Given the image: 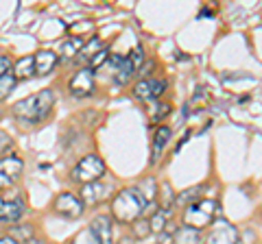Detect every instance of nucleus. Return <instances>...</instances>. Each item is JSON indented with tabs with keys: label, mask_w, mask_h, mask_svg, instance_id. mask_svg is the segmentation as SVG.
<instances>
[{
	"label": "nucleus",
	"mask_w": 262,
	"mask_h": 244,
	"mask_svg": "<svg viewBox=\"0 0 262 244\" xmlns=\"http://www.w3.org/2000/svg\"><path fill=\"white\" fill-rule=\"evenodd\" d=\"M53 105H55V94L51 89H42V92L27 96V99L15 103L13 116L22 125H37V122H42L51 116Z\"/></svg>",
	"instance_id": "obj_1"
},
{
	"label": "nucleus",
	"mask_w": 262,
	"mask_h": 244,
	"mask_svg": "<svg viewBox=\"0 0 262 244\" xmlns=\"http://www.w3.org/2000/svg\"><path fill=\"white\" fill-rule=\"evenodd\" d=\"M142 207H144V199L140 197V192L131 188L120 190L116 194V199L112 201V211L118 223L134 225L138 218H142Z\"/></svg>",
	"instance_id": "obj_2"
},
{
	"label": "nucleus",
	"mask_w": 262,
	"mask_h": 244,
	"mask_svg": "<svg viewBox=\"0 0 262 244\" xmlns=\"http://www.w3.org/2000/svg\"><path fill=\"white\" fill-rule=\"evenodd\" d=\"M216 201L212 199H199L194 201L192 205H188L184 209V225L186 227H192V229H206V227H210L212 223L216 221Z\"/></svg>",
	"instance_id": "obj_3"
},
{
	"label": "nucleus",
	"mask_w": 262,
	"mask_h": 244,
	"mask_svg": "<svg viewBox=\"0 0 262 244\" xmlns=\"http://www.w3.org/2000/svg\"><path fill=\"white\" fill-rule=\"evenodd\" d=\"M103 175H105V161L98 157V155H85L75 168H72V173H70L72 181L83 183V185L101 181Z\"/></svg>",
	"instance_id": "obj_4"
},
{
	"label": "nucleus",
	"mask_w": 262,
	"mask_h": 244,
	"mask_svg": "<svg viewBox=\"0 0 262 244\" xmlns=\"http://www.w3.org/2000/svg\"><path fill=\"white\" fill-rule=\"evenodd\" d=\"M24 164L18 155H5L0 159V190H7L22 177Z\"/></svg>",
	"instance_id": "obj_5"
},
{
	"label": "nucleus",
	"mask_w": 262,
	"mask_h": 244,
	"mask_svg": "<svg viewBox=\"0 0 262 244\" xmlns=\"http://www.w3.org/2000/svg\"><path fill=\"white\" fill-rule=\"evenodd\" d=\"M53 207H55L57 214L63 216V218H79L81 214H83L85 203L81 201V197H77V194H72V192H61L59 197L55 199Z\"/></svg>",
	"instance_id": "obj_6"
},
{
	"label": "nucleus",
	"mask_w": 262,
	"mask_h": 244,
	"mask_svg": "<svg viewBox=\"0 0 262 244\" xmlns=\"http://www.w3.org/2000/svg\"><path fill=\"white\" fill-rule=\"evenodd\" d=\"M238 242V229L227 221H214L212 229L206 235V244H236Z\"/></svg>",
	"instance_id": "obj_7"
},
{
	"label": "nucleus",
	"mask_w": 262,
	"mask_h": 244,
	"mask_svg": "<svg viewBox=\"0 0 262 244\" xmlns=\"http://www.w3.org/2000/svg\"><path fill=\"white\" fill-rule=\"evenodd\" d=\"M27 211V205L20 194L13 197H0V223H18Z\"/></svg>",
	"instance_id": "obj_8"
},
{
	"label": "nucleus",
	"mask_w": 262,
	"mask_h": 244,
	"mask_svg": "<svg viewBox=\"0 0 262 244\" xmlns=\"http://www.w3.org/2000/svg\"><path fill=\"white\" fill-rule=\"evenodd\" d=\"M166 89V81H160V79H142L138 81L136 87H134V94L136 99H140L144 103H151L155 99H160Z\"/></svg>",
	"instance_id": "obj_9"
},
{
	"label": "nucleus",
	"mask_w": 262,
	"mask_h": 244,
	"mask_svg": "<svg viewBox=\"0 0 262 244\" xmlns=\"http://www.w3.org/2000/svg\"><path fill=\"white\" fill-rule=\"evenodd\" d=\"M94 92V75L90 68L79 70L75 77L70 79V94L77 96V99H85Z\"/></svg>",
	"instance_id": "obj_10"
},
{
	"label": "nucleus",
	"mask_w": 262,
	"mask_h": 244,
	"mask_svg": "<svg viewBox=\"0 0 262 244\" xmlns=\"http://www.w3.org/2000/svg\"><path fill=\"white\" fill-rule=\"evenodd\" d=\"M112 194V185L96 181V183H88L81 190V201L88 203V205H101L103 201H107Z\"/></svg>",
	"instance_id": "obj_11"
},
{
	"label": "nucleus",
	"mask_w": 262,
	"mask_h": 244,
	"mask_svg": "<svg viewBox=\"0 0 262 244\" xmlns=\"http://www.w3.org/2000/svg\"><path fill=\"white\" fill-rule=\"evenodd\" d=\"M90 229H92L96 244H114V231H112V218L110 216H96Z\"/></svg>",
	"instance_id": "obj_12"
},
{
	"label": "nucleus",
	"mask_w": 262,
	"mask_h": 244,
	"mask_svg": "<svg viewBox=\"0 0 262 244\" xmlns=\"http://www.w3.org/2000/svg\"><path fill=\"white\" fill-rule=\"evenodd\" d=\"M112 63H114V81H116L118 85L129 83L131 77H134L138 70L134 66V61H131V57H114Z\"/></svg>",
	"instance_id": "obj_13"
},
{
	"label": "nucleus",
	"mask_w": 262,
	"mask_h": 244,
	"mask_svg": "<svg viewBox=\"0 0 262 244\" xmlns=\"http://www.w3.org/2000/svg\"><path fill=\"white\" fill-rule=\"evenodd\" d=\"M55 66H57V55L55 53H51V51H39V53H35V75L37 77L51 75Z\"/></svg>",
	"instance_id": "obj_14"
},
{
	"label": "nucleus",
	"mask_w": 262,
	"mask_h": 244,
	"mask_svg": "<svg viewBox=\"0 0 262 244\" xmlns=\"http://www.w3.org/2000/svg\"><path fill=\"white\" fill-rule=\"evenodd\" d=\"M33 75H35V55H27L22 57V59L15 61L13 66V77L22 81V79H31Z\"/></svg>",
	"instance_id": "obj_15"
},
{
	"label": "nucleus",
	"mask_w": 262,
	"mask_h": 244,
	"mask_svg": "<svg viewBox=\"0 0 262 244\" xmlns=\"http://www.w3.org/2000/svg\"><path fill=\"white\" fill-rule=\"evenodd\" d=\"M201 231L192 229V227H182V229L173 231V244H201Z\"/></svg>",
	"instance_id": "obj_16"
},
{
	"label": "nucleus",
	"mask_w": 262,
	"mask_h": 244,
	"mask_svg": "<svg viewBox=\"0 0 262 244\" xmlns=\"http://www.w3.org/2000/svg\"><path fill=\"white\" fill-rule=\"evenodd\" d=\"M158 201H160V209H164V211H168L177 203V194L173 192V185H170L168 181L160 183V188H158Z\"/></svg>",
	"instance_id": "obj_17"
},
{
	"label": "nucleus",
	"mask_w": 262,
	"mask_h": 244,
	"mask_svg": "<svg viewBox=\"0 0 262 244\" xmlns=\"http://www.w3.org/2000/svg\"><path fill=\"white\" fill-rule=\"evenodd\" d=\"M168 140H170V127L160 125L158 129H155V135H153V164L158 161L160 151L164 149V146H166Z\"/></svg>",
	"instance_id": "obj_18"
},
{
	"label": "nucleus",
	"mask_w": 262,
	"mask_h": 244,
	"mask_svg": "<svg viewBox=\"0 0 262 244\" xmlns=\"http://www.w3.org/2000/svg\"><path fill=\"white\" fill-rule=\"evenodd\" d=\"M83 46H85V39L79 37V35L66 39V42L61 44V57H63V59H72V57H79V53L83 51Z\"/></svg>",
	"instance_id": "obj_19"
},
{
	"label": "nucleus",
	"mask_w": 262,
	"mask_h": 244,
	"mask_svg": "<svg viewBox=\"0 0 262 244\" xmlns=\"http://www.w3.org/2000/svg\"><path fill=\"white\" fill-rule=\"evenodd\" d=\"M103 48H105V46H103L101 39H98V37H92V39H90V42H85L83 51L79 53V59H85V61H90V59H92V57H94L96 53H101Z\"/></svg>",
	"instance_id": "obj_20"
},
{
	"label": "nucleus",
	"mask_w": 262,
	"mask_h": 244,
	"mask_svg": "<svg viewBox=\"0 0 262 244\" xmlns=\"http://www.w3.org/2000/svg\"><path fill=\"white\" fill-rule=\"evenodd\" d=\"M166 221H168V211H164V209L153 211L151 218H149V223H151V231H155V233L164 231V229H166Z\"/></svg>",
	"instance_id": "obj_21"
},
{
	"label": "nucleus",
	"mask_w": 262,
	"mask_h": 244,
	"mask_svg": "<svg viewBox=\"0 0 262 244\" xmlns=\"http://www.w3.org/2000/svg\"><path fill=\"white\" fill-rule=\"evenodd\" d=\"M15 83H18V79L13 77V72H9V75H5V77H0V101L7 99V96L13 92Z\"/></svg>",
	"instance_id": "obj_22"
},
{
	"label": "nucleus",
	"mask_w": 262,
	"mask_h": 244,
	"mask_svg": "<svg viewBox=\"0 0 262 244\" xmlns=\"http://www.w3.org/2000/svg\"><path fill=\"white\" fill-rule=\"evenodd\" d=\"M170 113V105L168 103H155L153 107H149V116L153 122H162Z\"/></svg>",
	"instance_id": "obj_23"
},
{
	"label": "nucleus",
	"mask_w": 262,
	"mask_h": 244,
	"mask_svg": "<svg viewBox=\"0 0 262 244\" xmlns=\"http://www.w3.org/2000/svg\"><path fill=\"white\" fill-rule=\"evenodd\" d=\"M149 233H151L149 218H138V221L134 223V235H136V238H146Z\"/></svg>",
	"instance_id": "obj_24"
},
{
	"label": "nucleus",
	"mask_w": 262,
	"mask_h": 244,
	"mask_svg": "<svg viewBox=\"0 0 262 244\" xmlns=\"http://www.w3.org/2000/svg\"><path fill=\"white\" fill-rule=\"evenodd\" d=\"M210 101V92H208V89L206 87H196L194 89V94H192V99H190V105H188V107H192V109H196L194 107V105H206Z\"/></svg>",
	"instance_id": "obj_25"
},
{
	"label": "nucleus",
	"mask_w": 262,
	"mask_h": 244,
	"mask_svg": "<svg viewBox=\"0 0 262 244\" xmlns=\"http://www.w3.org/2000/svg\"><path fill=\"white\" fill-rule=\"evenodd\" d=\"M107 57H110V51L107 48H103L101 53H96L92 59H90V70H96V68H101L105 61H107Z\"/></svg>",
	"instance_id": "obj_26"
},
{
	"label": "nucleus",
	"mask_w": 262,
	"mask_h": 244,
	"mask_svg": "<svg viewBox=\"0 0 262 244\" xmlns=\"http://www.w3.org/2000/svg\"><path fill=\"white\" fill-rule=\"evenodd\" d=\"M11 238L15 240V238H20V240H33V227H15V229H13V235H11Z\"/></svg>",
	"instance_id": "obj_27"
},
{
	"label": "nucleus",
	"mask_w": 262,
	"mask_h": 244,
	"mask_svg": "<svg viewBox=\"0 0 262 244\" xmlns=\"http://www.w3.org/2000/svg\"><path fill=\"white\" fill-rule=\"evenodd\" d=\"M92 29H94V24L90 22V20L81 22V24H72V27H70L72 33H77V31H79V37H83V35H81V33H83V31H92Z\"/></svg>",
	"instance_id": "obj_28"
},
{
	"label": "nucleus",
	"mask_w": 262,
	"mask_h": 244,
	"mask_svg": "<svg viewBox=\"0 0 262 244\" xmlns=\"http://www.w3.org/2000/svg\"><path fill=\"white\" fill-rule=\"evenodd\" d=\"M13 144V140L9 137V133H5V131H0V157L5 155V151L9 149V146Z\"/></svg>",
	"instance_id": "obj_29"
},
{
	"label": "nucleus",
	"mask_w": 262,
	"mask_h": 244,
	"mask_svg": "<svg viewBox=\"0 0 262 244\" xmlns=\"http://www.w3.org/2000/svg\"><path fill=\"white\" fill-rule=\"evenodd\" d=\"M11 59L9 57H5V55H0V77H5V75H9V70H11Z\"/></svg>",
	"instance_id": "obj_30"
},
{
	"label": "nucleus",
	"mask_w": 262,
	"mask_h": 244,
	"mask_svg": "<svg viewBox=\"0 0 262 244\" xmlns=\"http://www.w3.org/2000/svg\"><path fill=\"white\" fill-rule=\"evenodd\" d=\"M131 57V61H134V66L138 68L140 63L144 61V55H142V46H136V51H134V55H129Z\"/></svg>",
	"instance_id": "obj_31"
},
{
	"label": "nucleus",
	"mask_w": 262,
	"mask_h": 244,
	"mask_svg": "<svg viewBox=\"0 0 262 244\" xmlns=\"http://www.w3.org/2000/svg\"><path fill=\"white\" fill-rule=\"evenodd\" d=\"M0 244H18V240H13L11 235H5V238H0Z\"/></svg>",
	"instance_id": "obj_32"
},
{
	"label": "nucleus",
	"mask_w": 262,
	"mask_h": 244,
	"mask_svg": "<svg viewBox=\"0 0 262 244\" xmlns=\"http://www.w3.org/2000/svg\"><path fill=\"white\" fill-rule=\"evenodd\" d=\"M27 244H44V242H42V240H35V238H33V240H29Z\"/></svg>",
	"instance_id": "obj_33"
},
{
	"label": "nucleus",
	"mask_w": 262,
	"mask_h": 244,
	"mask_svg": "<svg viewBox=\"0 0 262 244\" xmlns=\"http://www.w3.org/2000/svg\"><path fill=\"white\" fill-rule=\"evenodd\" d=\"M0 118H3V107H0Z\"/></svg>",
	"instance_id": "obj_34"
},
{
	"label": "nucleus",
	"mask_w": 262,
	"mask_h": 244,
	"mask_svg": "<svg viewBox=\"0 0 262 244\" xmlns=\"http://www.w3.org/2000/svg\"><path fill=\"white\" fill-rule=\"evenodd\" d=\"M260 218H262V209H260Z\"/></svg>",
	"instance_id": "obj_35"
}]
</instances>
